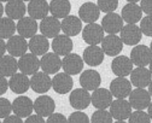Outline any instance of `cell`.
Wrapping results in <instances>:
<instances>
[{"label": "cell", "instance_id": "6da1fadb", "mask_svg": "<svg viewBox=\"0 0 152 123\" xmlns=\"http://www.w3.org/2000/svg\"><path fill=\"white\" fill-rule=\"evenodd\" d=\"M104 29L102 26L94 23H88L82 28V39L88 45H99L104 39Z\"/></svg>", "mask_w": 152, "mask_h": 123}, {"label": "cell", "instance_id": "7a4b0ae2", "mask_svg": "<svg viewBox=\"0 0 152 123\" xmlns=\"http://www.w3.org/2000/svg\"><path fill=\"white\" fill-rule=\"evenodd\" d=\"M109 109H110V113L112 118L117 122H123L128 119L132 113V106L129 104V101H127L126 99L112 100Z\"/></svg>", "mask_w": 152, "mask_h": 123}, {"label": "cell", "instance_id": "3957f363", "mask_svg": "<svg viewBox=\"0 0 152 123\" xmlns=\"http://www.w3.org/2000/svg\"><path fill=\"white\" fill-rule=\"evenodd\" d=\"M120 37L124 45L135 46L140 42V40L142 37V33L140 30V27H138L137 24L127 23L126 26L122 27L120 31Z\"/></svg>", "mask_w": 152, "mask_h": 123}, {"label": "cell", "instance_id": "277c9868", "mask_svg": "<svg viewBox=\"0 0 152 123\" xmlns=\"http://www.w3.org/2000/svg\"><path fill=\"white\" fill-rule=\"evenodd\" d=\"M30 88L39 94L47 93L52 88V78L45 71H37L30 77Z\"/></svg>", "mask_w": 152, "mask_h": 123}, {"label": "cell", "instance_id": "5b68a950", "mask_svg": "<svg viewBox=\"0 0 152 123\" xmlns=\"http://www.w3.org/2000/svg\"><path fill=\"white\" fill-rule=\"evenodd\" d=\"M132 82L126 77L117 76L110 83V92L116 99H126L132 92Z\"/></svg>", "mask_w": 152, "mask_h": 123}, {"label": "cell", "instance_id": "8992f818", "mask_svg": "<svg viewBox=\"0 0 152 123\" xmlns=\"http://www.w3.org/2000/svg\"><path fill=\"white\" fill-rule=\"evenodd\" d=\"M128 101H129L132 109H134V110H145V109H147L148 104L151 102V95H150L148 91H146L145 88L135 87L134 91L132 89Z\"/></svg>", "mask_w": 152, "mask_h": 123}, {"label": "cell", "instance_id": "52a82bcc", "mask_svg": "<svg viewBox=\"0 0 152 123\" xmlns=\"http://www.w3.org/2000/svg\"><path fill=\"white\" fill-rule=\"evenodd\" d=\"M18 69L26 75H34L40 69V59L34 53H24L18 59Z\"/></svg>", "mask_w": 152, "mask_h": 123}, {"label": "cell", "instance_id": "ba28073f", "mask_svg": "<svg viewBox=\"0 0 152 123\" xmlns=\"http://www.w3.org/2000/svg\"><path fill=\"white\" fill-rule=\"evenodd\" d=\"M133 69H134V64H133L130 57L116 56L111 62V70L116 76L127 77L128 75H130Z\"/></svg>", "mask_w": 152, "mask_h": 123}, {"label": "cell", "instance_id": "9c48e42d", "mask_svg": "<svg viewBox=\"0 0 152 123\" xmlns=\"http://www.w3.org/2000/svg\"><path fill=\"white\" fill-rule=\"evenodd\" d=\"M40 68L48 75H54L62 69V59L54 52H47L40 59Z\"/></svg>", "mask_w": 152, "mask_h": 123}, {"label": "cell", "instance_id": "30bf717a", "mask_svg": "<svg viewBox=\"0 0 152 123\" xmlns=\"http://www.w3.org/2000/svg\"><path fill=\"white\" fill-rule=\"evenodd\" d=\"M69 102L75 110H85L91 105L89 91L85 88H76L70 93Z\"/></svg>", "mask_w": 152, "mask_h": 123}, {"label": "cell", "instance_id": "8fae6325", "mask_svg": "<svg viewBox=\"0 0 152 123\" xmlns=\"http://www.w3.org/2000/svg\"><path fill=\"white\" fill-rule=\"evenodd\" d=\"M34 111V102L29 97L20 95L12 101V112L21 118H27Z\"/></svg>", "mask_w": 152, "mask_h": 123}, {"label": "cell", "instance_id": "7c38bea8", "mask_svg": "<svg viewBox=\"0 0 152 123\" xmlns=\"http://www.w3.org/2000/svg\"><path fill=\"white\" fill-rule=\"evenodd\" d=\"M83 59L77 53H69L62 59V68L69 75H77L83 69Z\"/></svg>", "mask_w": 152, "mask_h": 123}, {"label": "cell", "instance_id": "4fadbf2b", "mask_svg": "<svg viewBox=\"0 0 152 123\" xmlns=\"http://www.w3.org/2000/svg\"><path fill=\"white\" fill-rule=\"evenodd\" d=\"M102 48L104 53L109 57L118 56L123 48V42L120 36L116 34H109L107 36H104L102 41Z\"/></svg>", "mask_w": 152, "mask_h": 123}, {"label": "cell", "instance_id": "5bb4252c", "mask_svg": "<svg viewBox=\"0 0 152 123\" xmlns=\"http://www.w3.org/2000/svg\"><path fill=\"white\" fill-rule=\"evenodd\" d=\"M130 59L137 67H146L152 60V52L145 45H135L130 51Z\"/></svg>", "mask_w": 152, "mask_h": 123}, {"label": "cell", "instance_id": "9a60e30c", "mask_svg": "<svg viewBox=\"0 0 152 123\" xmlns=\"http://www.w3.org/2000/svg\"><path fill=\"white\" fill-rule=\"evenodd\" d=\"M39 29L41 31L42 35H45L47 39H53L57 35H59L61 30H62V26L59 19L57 17H48L46 16L45 18L41 19V23L39 26Z\"/></svg>", "mask_w": 152, "mask_h": 123}, {"label": "cell", "instance_id": "2e32d148", "mask_svg": "<svg viewBox=\"0 0 152 123\" xmlns=\"http://www.w3.org/2000/svg\"><path fill=\"white\" fill-rule=\"evenodd\" d=\"M113 100V95L110 89L106 88H97L91 94V104L96 109H107Z\"/></svg>", "mask_w": 152, "mask_h": 123}, {"label": "cell", "instance_id": "e0dca14e", "mask_svg": "<svg viewBox=\"0 0 152 123\" xmlns=\"http://www.w3.org/2000/svg\"><path fill=\"white\" fill-rule=\"evenodd\" d=\"M29 46L26 37L18 35H13L10 39H7L6 42V51L9 52V54L13 56V57H21L24 53H27Z\"/></svg>", "mask_w": 152, "mask_h": 123}, {"label": "cell", "instance_id": "ac0fdd59", "mask_svg": "<svg viewBox=\"0 0 152 123\" xmlns=\"http://www.w3.org/2000/svg\"><path fill=\"white\" fill-rule=\"evenodd\" d=\"M130 82L134 87L138 88H146L148 87L150 82L152 81V74L150 69H146V67H137L130 72Z\"/></svg>", "mask_w": 152, "mask_h": 123}, {"label": "cell", "instance_id": "d6986e66", "mask_svg": "<svg viewBox=\"0 0 152 123\" xmlns=\"http://www.w3.org/2000/svg\"><path fill=\"white\" fill-rule=\"evenodd\" d=\"M123 18L117 15L116 12H109L102 19V27L105 33L107 34H117L121 31L122 27L124 26Z\"/></svg>", "mask_w": 152, "mask_h": 123}, {"label": "cell", "instance_id": "ffe728a7", "mask_svg": "<svg viewBox=\"0 0 152 123\" xmlns=\"http://www.w3.org/2000/svg\"><path fill=\"white\" fill-rule=\"evenodd\" d=\"M9 88L16 94H24L30 88V78L23 72H16L10 76Z\"/></svg>", "mask_w": 152, "mask_h": 123}, {"label": "cell", "instance_id": "44dd1931", "mask_svg": "<svg viewBox=\"0 0 152 123\" xmlns=\"http://www.w3.org/2000/svg\"><path fill=\"white\" fill-rule=\"evenodd\" d=\"M74 81L66 72H57L52 78V88L58 94H66L72 89Z\"/></svg>", "mask_w": 152, "mask_h": 123}, {"label": "cell", "instance_id": "7402d4cb", "mask_svg": "<svg viewBox=\"0 0 152 123\" xmlns=\"http://www.w3.org/2000/svg\"><path fill=\"white\" fill-rule=\"evenodd\" d=\"M104 51L98 45H89L83 51V62L89 67H98L104 60Z\"/></svg>", "mask_w": 152, "mask_h": 123}, {"label": "cell", "instance_id": "603a6c76", "mask_svg": "<svg viewBox=\"0 0 152 123\" xmlns=\"http://www.w3.org/2000/svg\"><path fill=\"white\" fill-rule=\"evenodd\" d=\"M56 102L50 95H40L34 101V111L35 113L42 117H48L51 113L54 112Z\"/></svg>", "mask_w": 152, "mask_h": 123}, {"label": "cell", "instance_id": "cb8c5ba5", "mask_svg": "<svg viewBox=\"0 0 152 123\" xmlns=\"http://www.w3.org/2000/svg\"><path fill=\"white\" fill-rule=\"evenodd\" d=\"M37 22L36 19L29 17H22L21 19H18V22L16 24V30L18 31L21 36L26 37V39H30L31 36H34L37 33Z\"/></svg>", "mask_w": 152, "mask_h": 123}, {"label": "cell", "instance_id": "d4e9b609", "mask_svg": "<svg viewBox=\"0 0 152 123\" xmlns=\"http://www.w3.org/2000/svg\"><path fill=\"white\" fill-rule=\"evenodd\" d=\"M102 83V77L99 75L98 71L93 70V69H88L85 70L81 75H80V85L82 88L87 89V91H94L97 89Z\"/></svg>", "mask_w": 152, "mask_h": 123}, {"label": "cell", "instance_id": "484cf974", "mask_svg": "<svg viewBox=\"0 0 152 123\" xmlns=\"http://www.w3.org/2000/svg\"><path fill=\"white\" fill-rule=\"evenodd\" d=\"M99 16H100V9L98 7V5H96L94 3H91V1L82 4L79 10V17L86 24L97 22Z\"/></svg>", "mask_w": 152, "mask_h": 123}, {"label": "cell", "instance_id": "4316f807", "mask_svg": "<svg viewBox=\"0 0 152 123\" xmlns=\"http://www.w3.org/2000/svg\"><path fill=\"white\" fill-rule=\"evenodd\" d=\"M121 17L123 18V20L126 23L137 24L138 22L141 20L142 10L137 3H128L127 5L123 6L122 12H121Z\"/></svg>", "mask_w": 152, "mask_h": 123}, {"label": "cell", "instance_id": "83f0119b", "mask_svg": "<svg viewBox=\"0 0 152 123\" xmlns=\"http://www.w3.org/2000/svg\"><path fill=\"white\" fill-rule=\"evenodd\" d=\"M72 40L70 39V36L63 34V35H57L56 37H53L52 41V50L54 53H57L58 56H66L69 53H71L72 51Z\"/></svg>", "mask_w": 152, "mask_h": 123}, {"label": "cell", "instance_id": "f1b7e54d", "mask_svg": "<svg viewBox=\"0 0 152 123\" xmlns=\"http://www.w3.org/2000/svg\"><path fill=\"white\" fill-rule=\"evenodd\" d=\"M50 12L47 0H30L28 4V15L34 19H42Z\"/></svg>", "mask_w": 152, "mask_h": 123}, {"label": "cell", "instance_id": "f546056e", "mask_svg": "<svg viewBox=\"0 0 152 123\" xmlns=\"http://www.w3.org/2000/svg\"><path fill=\"white\" fill-rule=\"evenodd\" d=\"M62 30L68 36H76L82 31V20L76 16H66L61 22Z\"/></svg>", "mask_w": 152, "mask_h": 123}, {"label": "cell", "instance_id": "4dcf8cb0", "mask_svg": "<svg viewBox=\"0 0 152 123\" xmlns=\"http://www.w3.org/2000/svg\"><path fill=\"white\" fill-rule=\"evenodd\" d=\"M29 50L31 53H34L35 56H44L45 53L48 52L50 48V42H48V39L45 35H34L30 37L29 41Z\"/></svg>", "mask_w": 152, "mask_h": 123}, {"label": "cell", "instance_id": "1f68e13d", "mask_svg": "<svg viewBox=\"0 0 152 123\" xmlns=\"http://www.w3.org/2000/svg\"><path fill=\"white\" fill-rule=\"evenodd\" d=\"M27 12V6L23 0H9L5 6V13L12 19H21Z\"/></svg>", "mask_w": 152, "mask_h": 123}, {"label": "cell", "instance_id": "d6a6232c", "mask_svg": "<svg viewBox=\"0 0 152 123\" xmlns=\"http://www.w3.org/2000/svg\"><path fill=\"white\" fill-rule=\"evenodd\" d=\"M70 11H71V4L69 0H51L50 12L53 17L63 19L64 17L69 16Z\"/></svg>", "mask_w": 152, "mask_h": 123}, {"label": "cell", "instance_id": "836d02e7", "mask_svg": "<svg viewBox=\"0 0 152 123\" xmlns=\"http://www.w3.org/2000/svg\"><path fill=\"white\" fill-rule=\"evenodd\" d=\"M18 71V62L16 57L9 54L0 57V74L4 75L5 77L12 76Z\"/></svg>", "mask_w": 152, "mask_h": 123}, {"label": "cell", "instance_id": "e575fe53", "mask_svg": "<svg viewBox=\"0 0 152 123\" xmlns=\"http://www.w3.org/2000/svg\"><path fill=\"white\" fill-rule=\"evenodd\" d=\"M16 31V23L10 17H1L0 18V37L1 39H10L15 35Z\"/></svg>", "mask_w": 152, "mask_h": 123}, {"label": "cell", "instance_id": "d590c367", "mask_svg": "<svg viewBox=\"0 0 152 123\" xmlns=\"http://www.w3.org/2000/svg\"><path fill=\"white\" fill-rule=\"evenodd\" d=\"M112 121L113 118L110 111H106V109H97L91 117L92 123H111Z\"/></svg>", "mask_w": 152, "mask_h": 123}, {"label": "cell", "instance_id": "8d00e7d4", "mask_svg": "<svg viewBox=\"0 0 152 123\" xmlns=\"http://www.w3.org/2000/svg\"><path fill=\"white\" fill-rule=\"evenodd\" d=\"M128 121L129 123H150L151 118L148 113L145 112L144 110H134V111H132Z\"/></svg>", "mask_w": 152, "mask_h": 123}, {"label": "cell", "instance_id": "74e56055", "mask_svg": "<svg viewBox=\"0 0 152 123\" xmlns=\"http://www.w3.org/2000/svg\"><path fill=\"white\" fill-rule=\"evenodd\" d=\"M98 7L100 11L109 13V12H115V10L118 6V0H98Z\"/></svg>", "mask_w": 152, "mask_h": 123}, {"label": "cell", "instance_id": "f35d334b", "mask_svg": "<svg viewBox=\"0 0 152 123\" xmlns=\"http://www.w3.org/2000/svg\"><path fill=\"white\" fill-rule=\"evenodd\" d=\"M140 30L145 36L152 37V15H146L140 20Z\"/></svg>", "mask_w": 152, "mask_h": 123}, {"label": "cell", "instance_id": "ab89813d", "mask_svg": "<svg viewBox=\"0 0 152 123\" xmlns=\"http://www.w3.org/2000/svg\"><path fill=\"white\" fill-rule=\"evenodd\" d=\"M12 112V102L9 99L0 97V119H4Z\"/></svg>", "mask_w": 152, "mask_h": 123}, {"label": "cell", "instance_id": "60d3db41", "mask_svg": "<svg viewBox=\"0 0 152 123\" xmlns=\"http://www.w3.org/2000/svg\"><path fill=\"white\" fill-rule=\"evenodd\" d=\"M68 121L71 123H88L91 119L85 112H82V110H77L68 117Z\"/></svg>", "mask_w": 152, "mask_h": 123}, {"label": "cell", "instance_id": "b9f144b4", "mask_svg": "<svg viewBox=\"0 0 152 123\" xmlns=\"http://www.w3.org/2000/svg\"><path fill=\"white\" fill-rule=\"evenodd\" d=\"M47 122L48 123H59V122H66V117L59 112L57 113H51L48 117H47Z\"/></svg>", "mask_w": 152, "mask_h": 123}, {"label": "cell", "instance_id": "7bdbcfd3", "mask_svg": "<svg viewBox=\"0 0 152 123\" xmlns=\"http://www.w3.org/2000/svg\"><path fill=\"white\" fill-rule=\"evenodd\" d=\"M140 7L144 13L152 15V0H140Z\"/></svg>", "mask_w": 152, "mask_h": 123}, {"label": "cell", "instance_id": "ee69618b", "mask_svg": "<svg viewBox=\"0 0 152 123\" xmlns=\"http://www.w3.org/2000/svg\"><path fill=\"white\" fill-rule=\"evenodd\" d=\"M45 122V117L40 116V115H30L26 118V123H44Z\"/></svg>", "mask_w": 152, "mask_h": 123}, {"label": "cell", "instance_id": "f6af8a7d", "mask_svg": "<svg viewBox=\"0 0 152 123\" xmlns=\"http://www.w3.org/2000/svg\"><path fill=\"white\" fill-rule=\"evenodd\" d=\"M7 89H9V81L4 75L0 74V95L5 94Z\"/></svg>", "mask_w": 152, "mask_h": 123}, {"label": "cell", "instance_id": "bcb514c9", "mask_svg": "<svg viewBox=\"0 0 152 123\" xmlns=\"http://www.w3.org/2000/svg\"><path fill=\"white\" fill-rule=\"evenodd\" d=\"M4 123H22V118L17 115H9L4 118Z\"/></svg>", "mask_w": 152, "mask_h": 123}, {"label": "cell", "instance_id": "7dc6e473", "mask_svg": "<svg viewBox=\"0 0 152 123\" xmlns=\"http://www.w3.org/2000/svg\"><path fill=\"white\" fill-rule=\"evenodd\" d=\"M6 52V42L4 41V39L0 37V57H3Z\"/></svg>", "mask_w": 152, "mask_h": 123}, {"label": "cell", "instance_id": "c3c4849f", "mask_svg": "<svg viewBox=\"0 0 152 123\" xmlns=\"http://www.w3.org/2000/svg\"><path fill=\"white\" fill-rule=\"evenodd\" d=\"M147 113H148V116H150V118L152 121V101L150 102L148 106H147Z\"/></svg>", "mask_w": 152, "mask_h": 123}, {"label": "cell", "instance_id": "681fc988", "mask_svg": "<svg viewBox=\"0 0 152 123\" xmlns=\"http://www.w3.org/2000/svg\"><path fill=\"white\" fill-rule=\"evenodd\" d=\"M4 11H5V6H3L1 1H0V18L3 17V13H4Z\"/></svg>", "mask_w": 152, "mask_h": 123}, {"label": "cell", "instance_id": "f907efd6", "mask_svg": "<svg viewBox=\"0 0 152 123\" xmlns=\"http://www.w3.org/2000/svg\"><path fill=\"white\" fill-rule=\"evenodd\" d=\"M148 93H150V95L152 98V81L150 82V85H148Z\"/></svg>", "mask_w": 152, "mask_h": 123}, {"label": "cell", "instance_id": "816d5d0a", "mask_svg": "<svg viewBox=\"0 0 152 123\" xmlns=\"http://www.w3.org/2000/svg\"><path fill=\"white\" fill-rule=\"evenodd\" d=\"M148 67H150L148 69H150V71H151V74H152V60L150 62V64H148Z\"/></svg>", "mask_w": 152, "mask_h": 123}, {"label": "cell", "instance_id": "f5cc1de1", "mask_svg": "<svg viewBox=\"0 0 152 123\" xmlns=\"http://www.w3.org/2000/svg\"><path fill=\"white\" fill-rule=\"evenodd\" d=\"M128 3H138V1H140V0H127Z\"/></svg>", "mask_w": 152, "mask_h": 123}, {"label": "cell", "instance_id": "db71d44e", "mask_svg": "<svg viewBox=\"0 0 152 123\" xmlns=\"http://www.w3.org/2000/svg\"><path fill=\"white\" fill-rule=\"evenodd\" d=\"M150 50H151V52H152V41H151V44H150Z\"/></svg>", "mask_w": 152, "mask_h": 123}, {"label": "cell", "instance_id": "11a10c76", "mask_svg": "<svg viewBox=\"0 0 152 123\" xmlns=\"http://www.w3.org/2000/svg\"><path fill=\"white\" fill-rule=\"evenodd\" d=\"M0 1H1V3H7L9 0H0Z\"/></svg>", "mask_w": 152, "mask_h": 123}, {"label": "cell", "instance_id": "9f6ffc18", "mask_svg": "<svg viewBox=\"0 0 152 123\" xmlns=\"http://www.w3.org/2000/svg\"><path fill=\"white\" fill-rule=\"evenodd\" d=\"M23 1H30V0H23Z\"/></svg>", "mask_w": 152, "mask_h": 123}]
</instances>
